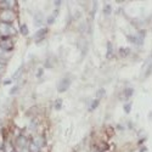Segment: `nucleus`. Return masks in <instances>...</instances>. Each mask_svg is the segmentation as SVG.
<instances>
[{"label":"nucleus","mask_w":152,"mask_h":152,"mask_svg":"<svg viewBox=\"0 0 152 152\" xmlns=\"http://www.w3.org/2000/svg\"><path fill=\"white\" fill-rule=\"evenodd\" d=\"M22 33H23V34H27V33H28V29H27L26 26H22Z\"/></svg>","instance_id":"obj_7"},{"label":"nucleus","mask_w":152,"mask_h":152,"mask_svg":"<svg viewBox=\"0 0 152 152\" xmlns=\"http://www.w3.org/2000/svg\"><path fill=\"white\" fill-rule=\"evenodd\" d=\"M97 104H99V101H97V100H96V101H95V102H94V104H93V105H91V110H93V108H95V107H96V106H97Z\"/></svg>","instance_id":"obj_11"},{"label":"nucleus","mask_w":152,"mask_h":152,"mask_svg":"<svg viewBox=\"0 0 152 152\" xmlns=\"http://www.w3.org/2000/svg\"><path fill=\"white\" fill-rule=\"evenodd\" d=\"M106 14H107V15L110 14V6H106Z\"/></svg>","instance_id":"obj_12"},{"label":"nucleus","mask_w":152,"mask_h":152,"mask_svg":"<svg viewBox=\"0 0 152 152\" xmlns=\"http://www.w3.org/2000/svg\"><path fill=\"white\" fill-rule=\"evenodd\" d=\"M69 85H71V80H69L68 78L62 79V80L60 82V84H58V91H60V93L66 91L68 88H69Z\"/></svg>","instance_id":"obj_2"},{"label":"nucleus","mask_w":152,"mask_h":152,"mask_svg":"<svg viewBox=\"0 0 152 152\" xmlns=\"http://www.w3.org/2000/svg\"><path fill=\"white\" fill-rule=\"evenodd\" d=\"M107 46H108V57L111 56V53H112V49H111V43H108L107 44Z\"/></svg>","instance_id":"obj_8"},{"label":"nucleus","mask_w":152,"mask_h":152,"mask_svg":"<svg viewBox=\"0 0 152 152\" xmlns=\"http://www.w3.org/2000/svg\"><path fill=\"white\" fill-rule=\"evenodd\" d=\"M97 95H99V96H101V95H105V90H104V89H100V91L97 93Z\"/></svg>","instance_id":"obj_9"},{"label":"nucleus","mask_w":152,"mask_h":152,"mask_svg":"<svg viewBox=\"0 0 152 152\" xmlns=\"http://www.w3.org/2000/svg\"><path fill=\"white\" fill-rule=\"evenodd\" d=\"M144 38H145V31H140L137 34L135 35H130L129 37V39L132 40V43H134L135 45H141L144 43Z\"/></svg>","instance_id":"obj_1"},{"label":"nucleus","mask_w":152,"mask_h":152,"mask_svg":"<svg viewBox=\"0 0 152 152\" xmlns=\"http://www.w3.org/2000/svg\"><path fill=\"white\" fill-rule=\"evenodd\" d=\"M133 93H134V90H133V89H126V90H125V95L128 96V97H130V96L133 95Z\"/></svg>","instance_id":"obj_5"},{"label":"nucleus","mask_w":152,"mask_h":152,"mask_svg":"<svg viewBox=\"0 0 152 152\" xmlns=\"http://www.w3.org/2000/svg\"><path fill=\"white\" fill-rule=\"evenodd\" d=\"M130 54V50L128 49V48H122L121 50H119V55L122 56V57H125V56H128Z\"/></svg>","instance_id":"obj_3"},{"label":"nucleus","mask_w":152,"mask_h":152,"mask_svg":"<svg viewBox=\"0 0 152 152\" xmlns=\"http://www.w3.org/2000/svg\"><path fill=\"white\" fill-rule=\"evenodd\" d=\"M45 34H46V29H40L39 32L35 34V38H37V39H40V38H43Z\"/></svg>","instance_id":"obj_4"},{"label":"nucleus","mask_w":152,"mask_h":152,"mask_svg":"<svg viewBox=\"0 0 152 152\" xmlns=\"http://www.w3.org/2000/svg\"><path fill=\"white\" fill-rule=\"evenodd\" d=\"M61 107V100H57V102H56V108H60Z\"/></svg>","instance_id":"obj_10"},{"label":"nucleus","mask_w":152,"mask_h":152,"mask_svg":"<svg viewBox=\"0 0 152 152\" xmlns=\"http://www.w3.org/2000/svg\"><path fill=\"white\" fill-rule=\"evenodd\" d=\"M130 108H132V104H126V105L124 106V110H125L126 113H129V112H130Z\"/></svg>","instance_id":"obj_6"}]
</instances>
